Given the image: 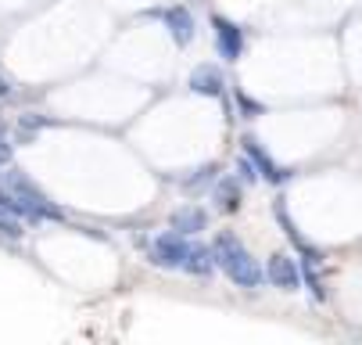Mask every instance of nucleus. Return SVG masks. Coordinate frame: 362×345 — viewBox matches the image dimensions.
Segmentation results:
<instances>
[{
    "mask_svg": "<svg viewBox=\"0 0 362 345\" xmlns=\"http://www.w3.org/2000/svg\"><path fill=\"white\" fill-rule=\"evenodd\" d=\"M216 259L226 266V273H230L237 284L255 288L258 281H262V273H258V266L251 263V256L240 249V244H237L230 234H219V241H216Z\"/></svg>",
    "mask_w": 362,
    "mask_h": 345,
    "instance_id": "1",
    "label": "nucleus"
},
{
    "mask_svg": "<svg viewBox=\"0 0 362 345\" xmlns=\"http://www.w3.org/2000/svg\"><path fill=\"white\" fill-rule=\"evenodd\" d=\"M187 256H190V249L180 241V234H165V237L154 241V263L180 266V263H187Z\"/></svg>",
    "mask_w": 362,
    "mask_h": 345,
    "instance_id": "2",
    "label": "nucleus"
},
{
    "mask_svg": "<svg viewBox=\"0 0 362 345\" xmlns=\"http://www.w3.org/2000/svg\"><path fill=\"white\" fill-rule=\"evenodd\" d=\"M269 281H273L276 288H298V266H294L291 259L276 256V259L269 263Z\"/></svg>",
    "mask_w": 362,
    "mask_h": 345,
    "instance_id": "3",
    "label": "nucleus"
},
{
    "mask_svg": "<svg viewBox=\"0 0 362 345\" xmlns=\"http://www.w3.org/2000/svg\"><path fill=\"white\" fill-rule=\"evenodd\" d=\"M219 26V51L226 55V58H237L240 55V33L230 26V22H216Z\"/></svg>",
    "mask_w": 362,
    "mask_h": 345,
    "instance_id": "4",
    "label": "nucleus"
},
{
    "mask_svg": "<svg viewBox=\"0 0 362 345\" xmlns=\"http://www.w3.org/2000/svg\"><path fill=\"white\" fill-rule=\"evenodd\" d=\"M194 90H201V94H219V72L209 69V65H201V69L194 72Z\"/></svg>",
    "mask_w": 362,
    "mask_h": 345,
    "instance_id": "5",
    "label": "nucleus"
},
{
    "mask_svg": "<svg viewBox=\"0 0 362 345\" xmlns=\"http://www.w3.org/2000/svg\"><path fill=\"white\" fill-rule=\"evenodd\" d=\"M169 26H173V36H176L180 43H187V40H190V15H187L183 8L169 11Z\"/></svg>",
    "mask_w": 362,
    "mask_h": 345,
    "instance_id": "6",
    "label": "nucleus"
},
{
    "mask_svg": "<svg viewBox=\"0 0 362 345\" xmlns=\"http://www.w3.org/2000/svg\"><path fill=\"white\" fill-rule=\"evenodd\" d=\"M183 266L194 270V273H209V270H212V256H209V249H190V256H187Z\"/></svg>",
    "mask_w": 362,
    "mask_h": 345,
    "instance_id": "7",
    "label": "nucleus"
},
{
    "mask_svg": "<svg viewBox=\"0 0 362 345\" xmlns=\"http://www.w3.org/2000/svg\"><path fill=\"white\" fill-rule=\"evenodd\" d=\"M201 223H204V216H201L197 209H183V213H176V227H180L183 234H194V230H201Z\"/></svg>",
    "mask_w": 362,
    "mask_h": 345,
    "instance_id": "8",
    "label": "nucleus"
},
{
    "mask_svg": "<svg viewBox=\"0 0 362 345\" xmlns=\"http://www.w3.org/2000/svg\"><path fill=\"white\" fill-rule=\"evenodd\" d=\"M0 234H8V237H22V223L15 220V213L11 209H4L0 205Z\"/></svg>",
    "mask_w": 362,
    "mask_h": 345,
    "instance_id": "9",
    "label": "nucleus"
},
{
    "mask_svg": "<svg viewBox=\"0 0 362 345\" xmlns=\"http://www.w3.org/2000/svg\"><path fill=\"white\" fill-rule=\"evenodd\" d=\"M237 198H240L237 183H233V180H226V183L219 187V202H223V209H233V205H237Z\"/></svg>",
    "mask_w": 362,
    "mask_h": 345,
    "instance_id": "10",
    "label": "nucleus"
},
{
    "mask_svg": "<svg viewBox=\"0 0 362 345\" xmlns=\"http://www.w3.org/2000/svg\"><path fill=\"white\" fill-rule=\"evenodd\" d=\"M11 162V144H8V133L0 130V166H8Z\"/></svg>",
    "mask_w": 362,
    "mask_h": 345,
    "instance_id": "11",
    "label": "nucleus"
},
{
    "mask_svg": "<svg viewBox=\"0 0 362 345\" xmlns=\"http://www.w3.org/2000/svg\"><path fill=\"white\" fill-rule=\"evenodd\" d=\"M4 94H8V83H4V79H0V97H4Z\"/></svg>",
    "mask_w": 362,
    "mask_h": 345,
    "instance_id": "12",
    "label": "nucleus"
}]
</instances>
